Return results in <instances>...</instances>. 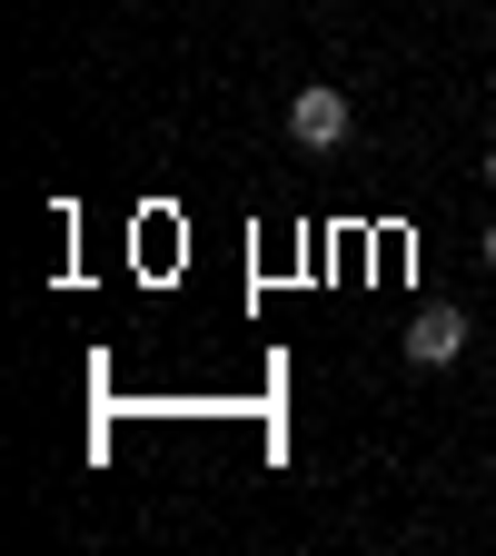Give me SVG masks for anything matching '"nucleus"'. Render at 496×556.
Returning <instances> with one entry per match:
<instances>
[{
    "label": "nucleus",
    "instance_id": "7ed1b4c3",
    "mask_svg": "<svg viewBox=\"0 0 496 556\" xmlns=\"http://www.w3.org/2000/svg\"><path fill=\"white\" fill-rule=\"evenodd\" d=\"M476 258H486V268H496V219H486V239H476Z\"/></svg>",
    "mask_w": 496,
    "mask_h": 556
},
{
    "label": "nucleus",
    "instance_id": "f03ea898",
    "mask_svg": "<svg viewBox=\"0 0 496 556\" xmlns=\"http://www.w3.org/2000/svg\"><path fill=\"white\" fill-rule=\"evenodd\" d=\"M407 358H417V368L467 358V318H457V308H417V318H407Z\"/></svg>",
    "mask_w": 496,
    "mask_h": 556
},
{
    "label": "nucleus",
    "instance_id": "20e7f679",
    "mask_svg": "<svg viewBox=\"0 0 496 556\" xmlns=\"http://www.w3.org/2000/svg\"><path fill=\"white\" fill-rule=\"evenodd\" d=\"M476 169H486V189H496V150H486V160H476Z\"/></svg>",
    "mask_w": 496,
    "mask_h": 556
},
{
    "label": "nucleus",
    "instance_id": "f257e3e1",
    "mask_svg": "<svg viewBox=\"0 0 496 556\" xmlns=\"http://www.w3.org/2000/svg\"><path fill=\"white\" fill-rule=\"evenodd\" d=\"M347 129H358V110H347V90H328V80L289 90V139H298V150H347Z\"/></svg>",
    "mask_w": 496,
    "mask_h": 556
}]
</instances>
